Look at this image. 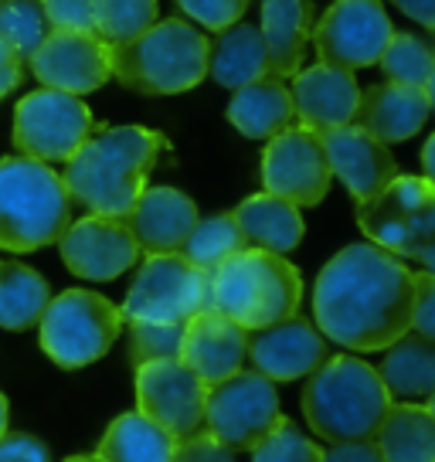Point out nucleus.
<instances>
[{
    "label": "nucleus",
    "mask_w": 435,
    "mask_h": 462,
    "mask_svg": "<svg viewBox=\"0 0 435 462\" xmlns=\"http://www.w3.org/2000/svg\"><path fill=\"white\" fill-rule=\"evenodd\" d=\"M415 273L371 242L340 248L313 286V323L330 344L375 354L412 330Z\"/></svg>",
    "instance_id": "nucleus-1"
},
{
    "label": "nucleus",
    "mask_w": 435,
    "mask_h": 462,
    "mask_svg": "<svg viewBox=\"0 0 435 462\" xmlns=\"http://www.w3.org/2000/svg\"><path fill=\"white\" fill-rule=\"evenodd\" d=\"M167 140L146 126H102L65 160L61 184L92 215L123 217L143 194Z\"/></svg>",
    "instance_id": "nucleus-2"
},
{
    "label": "nucleus",
    "mask_w": 435,
    "mask_h": 462,
    "mask_svg": "<svg viewBox=\"0 0 435 462\" xmlns=\"http://www.w3.org/2000/svg\"><path fill=\"white\" fill-rule=\"evenodd\" d=\"M303 419L323 442H364L375 439L377 425L392 408V394L381 384L377 367L350 354H337L306 374Z\"/></svg>",
    "instance_id": "nucleus-3"
},
{
    "label": "nucleus",
    "mask_w": 435,
    "mask_h": 462,
    "mask_svg": "<svg viewBox=\"0 0 435 462\" xmlns=\"http://www.w3.org/2000/svg\"><path fill=\"white\" fill-rule=\"evenodd\" d=\"M300 303H303L300 269L265 248L235 252L232 259L211 269L208 279V310L228 317L248 333L300 313Z\"/></svg>",
    "instance_id": "nucleus-4"
},
{
    "label": "nucleus",
    "mask_w": 435,
    "mask_h": 462,
    "mask_svg": "<svg viewBox=\"0 0 435 462\" xmlns=\"http://www.w3.org/2000/svg\"><path fill=\"white\" fill-rule=\"evenodd\" d=\"M208 38L180 17H163L126 42L109 44V69L119 86L140 96H180L208 75Z\"/></svg>",
    "instance_id": "nucleus-5"
},
{
    "label": "nucleus",
    "mask_w": 435,
    "mask_h": 462,
    "mask_svg": "<svg viewBox=\"0 0 435 462\" xmlns=\"http://www.w3.org/2000/svg\"><path fill=\"white\" fill-rule=\"evenodd\" d=\"M72 221V198L51 163L31 157L0 160V248L38 252L55 245Z\"/></svg>",
    "instance_id": "nucleus-6"
},
{
    "label": "nucleus",
    "mask_w": 435,
    "mask_h": 462,
    "mask_svg": "<svg viewBox=\"0 0 435 462\" xmlns=\"http://www.w3.org/2000/svg\"><path fill=\"white\" fill-rule=\"evenodd\" d=\"M367 242L398 259L435 269V188L429 177H394L375 198L357 201Z\"/></svg>",
    "instance_id": "nucleus-7"
},
{
    "label": "nucleus",
    "mask_w": 435,
    "mask_h": 462,
    "mask_svg": "<svg viewBox=\"0 0 435 462\" xmlns=\"http://www.w3.org/2000/svg\"><path fill=\"white\" fill-rule=\"evenodd\" d=\"M38 327L44 354L65 371H79L109 354L123 333V313L102 292L65 289L61 296L48 300Z\"/></svg>",
    "instance_id": "nucleus-8"
},
{
    "label": "nucleus",
    "mask_w": 435,
    "mask_h": 462,
    "mask_svg": "<svg viewBox=\"0 0 435 462\" xmlns=\"http://www.w3.org/2000/svg\"><path fill=\"white\" fill-rule=\"evenodd\" d=\"M282 419L276 381L259 371H235L232 377L208 388L204 402V432L232 452H252L255 442L276 429Z\"/></svg>",
    "instance_id": "nucleus-9"
},
{
    "label": "nucleus",
    "mask_w": 435,
    "mask_h": 462,
    "mask_svg": "<svg viewBox=\"0 0 435 462\" xmlns=\"http://www.w3.org/2000/svg\"><path fill=\"white\" fill-rule=\"evenodd\" d=\"M208 279H211V273L198 269L180 252L146 255L126 300L119 306L123 323L126 319L188 323L190 317L208 310Z\"/></svg>",
    "instance_id": "nucleus-10"
},
{
    "label": "nucleus",
    "mask_w": 435,
    "mask_h": 462,
    "mask_svg": "<svg viewBox=\"0 0 435 462\" xmlns=\"http://www.w3.org/2000/svg\"><path fill=\"white\" fill-rule=\"evenodd\" d=\"M96 130L82 96L59 88H38L17 102L14 109V146L21 157L42 163H65Z\"/></svg>",
    "instance_id": "nucleus-11"
},
{
    "label": "nucleus",
    "mask_w": 435,
    "mask_h": 462,
    "mask_svg": "<svg viewBox=\"0 0 435 462\" xmlns=\"http://www.w3.org/2000/svg\"><path fill=\"white\" fill-rule=\"evenodd\" d=\"M330 160L317 130L292 123L276 133L262 153V184L296 208H317L330 190Z\"/></svg>",
    "instance_id": "nucleus-12"
},
{
    "label": "nucleus",
    "mask_w": 435,
    "mask_h": 462,
    "mask_svg": "<svg viewBox=\"0 0 435 462\" xmlns=\"http://www.w3.org/2000/svg\"><path fill=\"white\" fill-rule=\"evenodd\" d=\"M394 24L381 0H337L327 14L313 24V44L319 61L337 69H371L392 42Z\"/></svg>",
    "instance_id": "nucleus-13"
},
{
    "label": "nucleus",
    "mask_w": 435,
    "mask_h": 462,
    "mask_svg": "<svg viewBox=\"0 0 435 462\" xmlns=\"http://www.w3.org/2000/svg\"><path fill=\"white\" fill-rule=\"evenodd\" d=\"M204 402L208 384L180 357L136 367V411L157 421L177 442L204 432Z\"/></svg>",
    "instance_id": "nucleus-14"
},
{
    "label": "nucleus",
    "mask_w": 435,
    "mask_h": 462,
    "mask_svg": "<svg viewBox=\"0 0 435 462\" xmlns=\"http://www.w3.org/2000/svg\"><path fill=\"white\" fill-rule=\"evenodd\" d=\"M59 252L65 269L88 282H109L130 273L140 262V245L123 217L86 215L82 221H69L61 231Z\"/></svg>",
    "instance_id": "nucleus-15"
},
{
    "label": "nucleus",
    "mask_w": 435,
    "mask_h": 462,
    "mask_svg": "<svg viewBox=\"0 0 435 462\" xmlns=\"http://www.w3.org/2000/svg\"><path fill=\"white\" fill-rule=\"evenodd\" d=\"M31 72L44 88H59L69 96H88L113 79L109 44L92 31L51 28L31 55Z\"/></svg>",
    "instance_id": "nucleus-16"
},
{
    "label": "nucleus",
    "mask_w": 435,
    "mask_h": 462,
    "mask_svg": "<svg viewBox=\"0 0 435 462\" xmlns=\"http://www.w3.org/2000/svg\"><path fill=\"white\" fill-rule=\"evenodd\" d=\"M245 357L252 361V371L269 381H300L327 361V337L313 319L292 313L273 327L252 330Z\"/></svg>",
    "instance_id": "nucleus-17"
},
{
    "label": "nucleus",
    "mask_w": 435,
    "mask_h": 462,
    "mask_svg": "<svg viewBox=\"0 0 435 462\" xmlns=\"http://www.w3.org/2000/svg\"><path fill=\"white\" fill-rule=\"evenodd\" d=\"M319 140H323V150L330 160V173L347 188L354 201L375 198L377 190L398 177V163H394L388 143L375 140L371 133H364L354 123L319 133Z\"/></svg>",
    "instance_id": "nucleus-18"
},
{
    "label": "nucleus",
    "mask_w": 435,
    "mask_h": 462,
    "mask_svg": "<svg viewBox=\"0 0 435 462\" xmlns=\"http://www.w3.org/2000/svg\"><path fill=\"white\" fill-rule=\"evenodd\" d=\"M245 350L248 330H242L238 323H232L215 310H201L198 317H190L184 323L180 361L188 364L208 388L232 377L235 371H242L245 367Z\"/></svg>",
    "instance_id": "nucleus-19"
},
{
    "label": "nucleus",
    "mask_w": 435,
    "mask_h": 462,
    "mask_svg": "<svg viewBox=\"0 0 435 462\" xmlns=\"http://www.w3.org/2000/svg\"><path fill=\"white\" fill-rule=\"evenodd\" d=\"M123 221L133 231L140 255L180 252L190 228L198 225V204L177 188H143Z\"/></svg>",
    "instance_id": "nucleus-20"
},
{
    "label": "nucleus",
    "mask_w": 435,
    "mask_h": 462,
    "mask_svg": "<svg viewBox=\"0 0 435 462\" xmlns=\"http://www.w3.org/2000/svg\"><path fill=\"white\" fill-rule=\"evenodd\" d=\"M290 96L300 123L317 133H327L337 130V126H347L354 119L361 88H357L354 72L317 61L313 69H303V72L292 75Z\"/></svg>",
    "instance_id": "nucleus-21"
},
{
    "label": "nucleus",
    "mask_w": 435,
    "mask_h": 462,
    "mask_svg": "<svg viewBox=\"0 0 435 462\" xmlns=\"http://www.w3.org/2000/svg\"><path fill=\"white\" fill-rule=\"evenodd\" d=\"M429 116H432V92L398 86V82H381V86L361 92L350 123L371 133L381 143H402V140H412L415 133H421Z\"/></svg>",
    "instance_id": "nucleus-22"
},
{
    "label": "nucleus",
    "mask_w": 435,
    "mask_h": 462,
    "mask_svg": "<svg viewBox=\"0 0 435 462\" xmlns=\"http://www.w3.org/2000/svg\"><path fill=\"white\" fill-rule=\"evenodd\" d=\"M262 42L273 79H292L313 34V0H262Z\"/></svg>",
    "instance_id": "nucleus-23"
},
{
    "label": "nucleus",
    "mask_w": 435,
    "mask_h": 462,
    "mask_svg": "<svg viewBox=\"0 0 435 462\" xmlns=\"http://www.w3.org/2000/svg\"><path fill=\"white\" fill-rule=\"evenodd\" d=\"M381 384L392 402H432L435 394V344L419 333H402L394 344L384 346L377 367Z\"/></svg>",
    "instance_id": "nucleus-24"
},
{
    "label": "nucleus",
    "mask_w": 435,
    "mask_h": 462,
    "mask_svg": "<svg viewBox=\"0 0 435 462\" xmlns=\"http://www.w3.org/2000/svg\"><path fill=\"white\" fill-rule=\"evenodd\" d=\"M228 119L248 140H273L276 133L296 123L290 88L282 86V79L262 75L255 82L235 88L232 102H228Z\"/></svg>",
    "instance_id": "nucleus-25"
},
{
    "label": "nucleus",
    "mask_w": 435,
    "mask_h": 462,
    "mask_svg": "<svg viewBox=\"0 0 435 462\" xmlns=\"http://www.w3.org/2000/svg\"><path fill=\"white\" fill-rule=\"evenodd\" d=\"M242 235L248 238L252 248H265V252H276L286 255L292 248H300L306 235L303 215L300 208L290 201H282L276 194H252L232 211Z\"/></svg>",
    "instance_id": "nucleus-26"
},
{
    "label": "nucleus",
    "mask_w": 435,
    "mask_h": 462,
    "mask_svg": "<svg viewBox=\"0 0 435 462\" xmlns=\"http://www.w3.org/2000/svg\"><path fill=\"white\" fill-rule=\"evenodd\" d=\"M375 446L384 462H435L432 402H392Z\"/></svg>",
    "instance_id": "nucleus-27"
},
{
    "label": "nucleus",
    "mask_w": 435,
    "mask_h": 462,
    "mask_svg": "<svg viewBox=\"0 0 435 462\" xmlns=\"http://www.w3.org/2000/svg\"><path fill=\"white\" fill-rule=\"evenodd\" d=\"M208 75L225 88H242L262 75H269L262 31L255 24H242V21L218 31V42L208 44Z\"/></svg>",
    "instance_id": "nucleus-28"
},
{
    "label": "nucleus",
    "mask_w": 435,
    "mask_h": 462,
    "mask_svg": "<svg viewBox=\"0 0 435 462\" xmlns=\"http://www.w3.org/2000/svg\"><path fill=\"white\" fill-rule=\"evenodd\" d=\"M177 439L140 411H126L102 435L96 456L106 462H171Z\"/></svg>",
    "instance_id": "nucleus-29"
},
{
    "label": "nucleus",
    "mask_w": 435,
    "mask_h": 462,
    "mask_svg": "<svg viewBox=\"0 0 435 462\" xmlns=\"http://www.w3.org/2000/svg\"><path fill=\"white\" fill-rule=\"evenodd\" d=\"M51 300V286L42 273L24 262H0V327L4 330H31L38 327L44 306Z\"/></svg>",
    "instance_id": "nucleus-30"
},
{
    "label": "nucleus",
    "mask_w": 435,
    "mask_h": 462,
    "mask_svg": "<svg viewBox=\"0 0 435 462\" xmlns=\"http://www.w3.org/2000/svg\"><path fill=\"white\" fill-rule=\"evenodd\" d=\"M248 248V238L242 235L235 215H215V217H198V225L190 228L188 242L180 245V255L194 262L198 269L211 273L225 259H232L235 252Z\"/></svg>",
    "instance_id": "nucleus-31"
},
{
    "label": "nucleus",
    "mask_w": 435,
    "mask_h": 462,
    "mask_svg": "<svg viewBox=\"0 0 435 462\" xmlns=\"http://www.w3.org/2000/svg\"><path fill=\"white\" fill-rule=\"evenodd\" d=\"M377 65H381V72H384L388 82L432 92V75H435L432 44L421 42L419 34L394 31L392 42L384 44V51L377 58Z\"/></svg>",
    "instance_id": "nucleus-32"
},
{
    "label": "nucleus",
    "mask_w": 435,
    "mask_h": 462,
    "mask_svg": "<svg viewBox=\"0 0 435 462\" xmlns=\"http://www.w3.org/2000/svg\"><path fill=\"white\" fill-rule=\"evenodd\" d=\"M51 31L42 0H0V38L28 65L44 34Z\"/></svg>",
    "instance_id": "nucleus-33"
},
{
    "label": "nucleus",
    "mask_w": 435,
    "mask_h": 462,
    "mask_svg": "<svg viewBox=\"0 0 435 462\" xmlns=\"http://www.w3.org/2000/svg\"><path fill=\"white\" fill-rule=\"evenodd\" d=\"M157 21V0H96L92 34L106 44H119Z\"/></svg>",
    "instance_id": "nucleus-34"
},
{
    "label": "nucleus",
    "mask_w": 435,
    "mask_h": 462,
    "mask_svg": "<svg viewBox=\"0 0 435 462\" xmlns=\"http://www.w3.org/2000/svg\"><path fill=\"white\" fill-rule=\"evenodd\" d=\"M130 330V361L140 364L150 361H174L180 357V337L184 323H150V319H126L123 323Z\"/></svg>",
    "instance_id": "nucleus-35"
},
{
    "label": "nucleus",
    "mask_w": 435,
    "mask_h": 462,
    "mask_svg": "<svg viewBox=\"0 0 435 462\" xmlns=\"http://www.w3.org/2000/svg\"><path fill=\"white\" fill-rule=\"evenodd\" d=\"M323 448L290 419H279L276 429L252 448V462H319Z\"/></svg>",
    "instance_id": "nucleus-36"
},
{
    "label": "nucleus",
    "mask_w": 435,
    "mask_h": 462,
    "mask_svg": "<svg viewBox=\"0 0 435 462\" xmlns=\"http://www.w3.org/2000/svg\"><path fill=\"white\" fill-rule=\"evenodd\" d=\"M177 7L208 31H225L228 24L242 21L248 11V0H177Z\"/></svg>",
    "instance_id": "nucleus-37"
},
{
    "label": "nucleus",
    "mask_w": 435,
    "mask_h": 462,
    "mask_svg": "<svg viewBox=\"0 0 435 462\" xmlns=\"http://www.w3.org/2000/svg\"><path fill=\"white\" fill-rule=\"evenodd\" d=\"M51 28L92 31L96 28V0H42Z\"/></svg>",
    "instance_id": "nucleus-38"
},
{
    "label": "nucleus",
    "mask_w": 435,
    "mask_h": 462,
    "mask_svg": "<svg viewBox=\"0 0 435 462\" xmlns=\"http://www.w3.org/2000/svg\"><path fill=\"white\" fill-rule=\"evenodd\" d=\"M412 333L435 337V275L432 269L415 273V296H412Z\"/></svg>",
    "instance_id": "nucleus-39"
},
{
    "label": "nucleus",
    "mask_w": 435,
    "mask_h": 462,
    "mask_svg": "<svg viewBox=\"0 0 435 462\" xmlns=\"http://www.w3.org/2000/svg\"><path fill=\"white\" fill-rule=\"evenodd\" d=\"M171 462H235V452L225 448L208 432H198V435H190V439H180V442H177L174 459Z\"/></svg>",
    "instance_id": "nucleus-40"
},
{
    "label": "nucleus",
    "mask_w": 435,
    "mask_h": 462,
    "mask_svg": "<svg viewBox=\"0 0 435 462\" xmlns=\"http://www.w3.org/2000/svg\"><path fill=\"white\" fill-rule=\"evenodd\" d=\"M0 462H51V452L38 435L4 432L0 435Z\"/></svg>",
    "instance_id": "nucleus-41"
},
{
    "label": "nucleus",
    "mask_w": 435,
    "mask_h": 462,
    "mask_svg": "<svg viewBox=\"0 0 435 462\" xmlns=\"http://www.w3.org/2000/svg\"><path fill=\"white\" fill-rule=\"evenodd\" d=\"M319 462H384L377 452L375 439L364 442H337L327 452H319Z\"/></svg>",
    "instance_id": "nucleus-42"
},
{
    "label": "nucleus",
    "mask_w": 435,
    "mask_h": 462,
    "mask_svg": "<svg viewBox=\"0 0 435 462\" xmlns=\"http://www.w3.org/2000/svg\"><path fill=\"white\" fill-rule=\"evenodd\" d=\"M24 79V61L14 55V48L0 38V99H7Z\"/></svg>",
    "instance_id": "nucleus-43"
},
{
    "label": "nucleus",
    "mask_w": 435,
    "mask_h": 462,
    "mask_svg": "<svg viewBox=\"0 0 435 462\" xmlns=\"http://www.w3.org/2000/svg\"><path fill=\"white\" fill-rule=\"evenodd\" d=\"M392 4L405 17H412L415 24H421L425 31L435 28V0H392Z\"/></svg>",
    "instance_id": "nucleus-44"
},
{
    "label": "nucleus",
    "mask_w": 435,
    "mask_h": 462,
    "mask_svg": "<svg viewBox=\"0 0 435 462\" xmlns=\"http://www.w3.org/2000/svg\"><path fill=\"white\" fill-rule=\"evenodd\" d=\"M421 163H425V173H421V177H429V180H432V173H435V140H429V143H425V150H421Z\"/></svg>",
    "instance_id": "nucleus-45"
},
{
    "label": "nucleus",
    "mask_w": 435,
    "mask_h": 462,
    "mask_svg": "<svg viewBox=\"0 0 435 462\" xmlns=\"http://www.w3.org/2000/svg\"><path fill=\"white\" fill-rule=\"evenodd\" d=\"M7 421H11V408H7V398L0 394V435L7 432Z\"/></svg>",
    "instance_id": "nucleus-46"
},
{
    "label": "nucleus",
    "mask_w": 435,
    "mask_h": 462,
    "mask_svg": "<svg viewBox=\"0 0 435 462\" xmlns=\"http://www.w3.org/2000/svg\"><path fill=\"white\" fill-rule=\"evenodd\" d=\"M65 462H106V459H99V456L92 452V456H69Z\"/></svg>",
    "instance_id": "nucleus-47"
}]
</instances>
